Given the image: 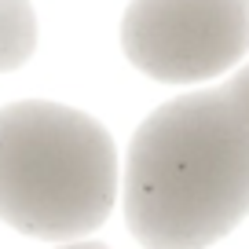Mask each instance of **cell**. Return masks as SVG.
Listing matches in <instances>:
<instances>
[{
  "label": "cell",
  "mask_w": 249,
  "mask_h": 249,
  "mask_svg": "<svg viewBox=\"0 0 249 249\" xmlns=\"http://www.w3.org/2000/svg\"><path fill=\"white\" fill-rule=\"evenodd\" d=\"M249 216V117L227 88L161 103L136 128L124 220L143 249H205Z\"/></svg>",
  "instance_id": "cell-1"
},
{
  "label": "cell",
  "mask_w": 249,
  "mask_h": 249,
  "mask_svg": "<svg viewBox=\"0 0 249 249\" xmlns=\"http://www.w3.org/2000/svg\"><path fill=\"white\" fill-rule=\"evenodd\" d=\"M117 202V150L95 117L48 99L0 107V220L44 242H77Z\"/></svg>",
  "instance_id": "cell-2"
},
{
  "label": "cell",
  "mask_w": 249,
  "mask_h": 249,
  "mask_svg": "<svg viewBox=\"0 0 249 249\" xmlns=\"http://www.w3.org/2000/svg\"><path fill=\"white\" fill-rule=\"evenodd\" d=\"M121 48L154 81H213L249 52V0H132Z\"/></svg>",
  "instance_id": "cell-3"
},
{
  "label": "cell",
  "mask_w": 249,
  "mask_h": 249,
  "mask_svg": "<svg viewBox=\"0 0 249 249\" xmlns=\"http://www.w3.org/2000/svg\"><path fill=\"white\" fill-rule=\"evenodd\" d=\"M37 48V15L30 0H0V73L18 70Z\"/></svg>",
  "instance_id": "cell-4"
},
{
  "label": "cell",
  "mask_w": 249,
  "mask_h": 249,
  "mask_svg": "<svg viewBox=\"0 0 249 249\" xmlns=\"http://www.w3.org/2000/svg\"><path fill=\"white\" fill-rule=\"evenodd\" d=\"M224 88H227V95H231V99L242 107V114L249 117V66H242V70L234 73V77L227 81Z\"/></svg>",
  "instance_id": "cell-5"
},
{
  "label": "cell",
  "mask_w": 249,
  "mask_h": 249,
  "mask_svg": "<svg viewBox=\"0 0 249 249\" xmlns=\"http://www.w3.org/2000/svg\"><path fill=\"white\" fill-rule=\"evenodd\" d=\"M55 249H110L107 242H95V238H77V242H59Z\"/></svg>",
  "instance_id": "cell-6"
}]
</instances>
